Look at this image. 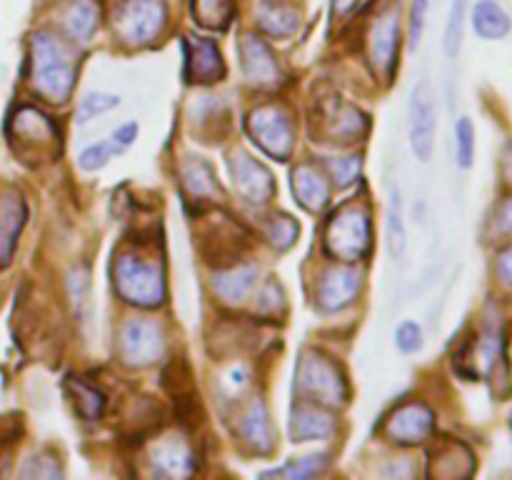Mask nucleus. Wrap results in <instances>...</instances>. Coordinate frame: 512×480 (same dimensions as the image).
Returning a JSON list of instances; mask_svg holds the SVG:
<instances>
[{
    "instance_id": "f257e3e1",
    "label": "nucleus",
    "mask_w": 512,
    "mask_h": 480,
    "mask_svg": "<svg viewBox=\"0 0 512 480\" xmlns=\"http://www.w3.org/2000/svg\"><path fill=\"white\" fill-rule=\"evenodd\" d=\"M410 145L423 163H428L435 145V108L428 83H420L413 90L410 105Z\"/></svg>"
},
{
    "instance_id": "f03ea898",
    "label": "nucleus",
    "mask_w": 512,
    "mask_h": 480,
    "mask_svg": "<svg viewBox=\"0 0 512 480\" xmlns=\"http://www.w3.org/2000/svg\"><path fill=\"white\" fill-rule=\"evenodd\" d=\"M473 28L480 38L500 40L510 33V15L495 0H480L473 10Z\"/></svg>"
},
{
    "instance_id": "7ed1b4c3",
    "label": "nucleus",
    "mask_w": 512,
    "mask_h": 480,
    "mask_svg": "<svg viewBox=\"0 0 512 480\" xmlns=\"http://www.w3.org/2000/svg\"><path fill=\"white\" fill-rule=\"evenodd\" d=\"M20 203H15L13 198L0 200V263H8L10 250H13L15 235H18L20 223H23V215L18 213Z\"/></svg>"
},
{
    "instance_id": "20e7f679",
    "label": "nucleus",
    "mask_w": 512,
    "mask_h": 480,
    "mask_svg": "<svg viewBox=\"0 0 512 480\" xmlns=\"http://www.w3.org/2000/svg\"><path fill=\"white\" fill-rule=\"evenodd\" d=\"M465 8H468V0H453V8H450L448 25H445V35H443V50L448 58H458L460 45H463Z\"/></svg>"
},
{
    "instance_id": "39448f33",
    "label": "nucleus",
    "mask_w": 512,
    "mask_h": 480,
    "mask_svg": "<svg viewBox=\"0 0 512 480\" xmlns=\"http://www.w3.org/2000/svg\"><path fill=\"white\" fill-rule=\"evenodd\" d=\"M455 148H458V165L468 170L475 160V128L470 118H460L455 125Z\"/></svg>"
},
{
    "instance_id": "423d86ee",
    "label": "nucleus",
    "mask_w": 512,
    "mask_h": 480,
    "mask_svg": "<svg viewBox=\"0 0 512 480\" xmlns=\"http://www.w3.org/2000/svg\"><path fill=\"white\" fill-rule=\"evenodd\" d=\"M120 150H123V148H120L115 140H105V143L90 145V148H85L83 153H80V168H83V170L103 168V165L108 163L110 155L120 153Z\"/></svg>"
},
{
    "instance_id": "0eeeda50",
    "label": "nucleus",
    "mask_w": 512,
    "mask_h": 480,
    "mask_svg": "<svg viewBox=\"0 0 512 480\" xmlns=\"http://www.w3.org/2000/svg\"><path fill=\"white\" fill-rule=\"evenodd\" d=\"M395 343L403 353H418L423 348V330L413 320H405V323H400L398 333H395Z\"/></svg>"
},
{
    "instance_id": "6e6552de",
    "label": "nucleus",
    "mask_w": 512,
    "mask_h": 480,
    "mask_svg": "<svg viewBox=\"0 0 512 480\" xmlns=\"http://www.w3.org/2000/svg\"><path fill=\"white\" fill-rule=\"evenodd\" d=\"M115 105H118V95H88V98L80 103V123L90 120L93 115L108 113Z\"/></svg>"
},
{
    "instance_id": "1a4fd4ad",
    "label": "nucleus",
    "mask_w": 512,
    "mask_h": 480,
    "mask_svg": "<svg viewBox=\"0 0 512 480\" xmlns=\"http://www.w3.org/2000/svg\"><path fill=\"white\" fill-rule=\"evenodd\" d=\"M425 15H428V0H413L410 8V48L418 50L420 38H423Z\"/></svg>"
},
{
    "instance_id": "9d476101",
    "label": "nucleus",
    "mask_w": 512,
    "mask_h": 480,
    "mask_svg": "<svg viewBox=\"0 0 512 480\" xmlns=\"http://www.w3.org/2000/svg\"><path fill=\"white\" fill-rule=\"evenodd\" d=\"M393 223H390V228H393V238H398L393 243V250L395 253H403V245H405V233H403V223H400V195L395 193V198H393Z\"/></svg>"
},
{
    "instance_id": "9b49d317",
    "label": "nucleus",
    "mask_w": 512,
    "mask_h": 480,
    "mask_svg": "<svg viewBox=\"0 0 512 480\" xmlns=\"http://www.w3.org/2000/svg\"><path fill=\"white\" fill-rule=\"evenodd\" d=\"M135 135H138V125H135V123H125V125H120L118 130H115L113 140L120 145V148L125 150V148H130V145H133Z\"/></svg>"
},
{
    "instance_id": "f8f14e48",
    "label": "nucleus",
    "mask_w": 512,
    "mask_h": 480,
    "mask_svg": "<svg viewBox=\"0 0 512 480\" xmlns=\"http://www.w3.org/2000/svg\"><path fill=\"white\" fill-rule=\"evenodd\" d=\"M500 275L505 278V283L512 285V248L500 258Z\"/></svg>"
},
{
    "instance_id": "ddd939ff",
    "label": "nucleus",
    "mask_w": 512,
    "mask_h": 480,
    "mask_svg": "<svg viewBox=\"0 0 512 480\" xmlns=\"http://www.w3.org/2000/svg\"><path fill=\"white\" fill-rule=\"evenodd\" d=\"M333 3H335V5H338V8H340V10H348V8H350V5H353V3H355V0H333Z\"/></svg>"
}]
</instances>
